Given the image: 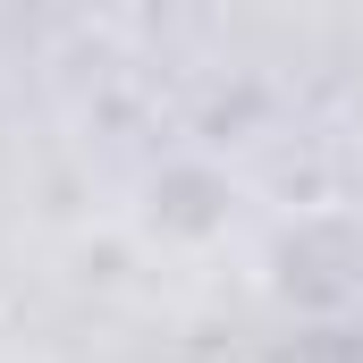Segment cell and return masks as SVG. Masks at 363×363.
Segmentation results:
<instances>
[{
	"instance_id": "6da1fadb",
	"label": "cell",
	"mask_w": 363,
	"mask_h": 363,
	"mask_svg": "<svg viewBox=\"0 0 363 363\" xmlns=\"http://www.w3.org/2000/svg\"><path fill=\"white\" fill-rule=\"evenodd\" d=\"M262 287L279 304L330 321L363 304V203H304L271 228V254H262Z\"/></svg>"
}]
</instances>
